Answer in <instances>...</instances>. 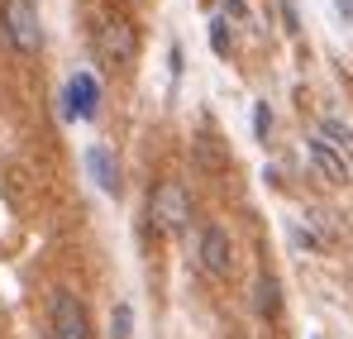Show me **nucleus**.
Listing matches in <instances>:
<instances>
[{"label":"nucleus","instance_id":"1","mask_svg":"<svg viewBox=\"0 0 353 339\" xmlns=\"http://www.w3.org/2000/svg\"><path fill=\"white\" fill-rule=\"evenodd\" d=\"M96 53L115 72H124L139 57V29H134L129 14H119V10H101L96 14Z\"/></svg>","mask_w":353,"mask_h":339},{"label":"nucleus","instance_id":"2","mask_svg":"<svg viewBox=\"0 0 353 339\" xmlns=\"http://www.w3.org/2000/svg\"><path fill=\"white\" fill-rule=\"evenodd\" d=\"M0 34L19 57H39L43 48V19L34 0H0Z\"/></svg>","mask_w":353,"mask_h":339},{"label":"nucleus","instance_id":"3","mask_svg":"<svg viewBox=\"0 0 353 339\" xmlns=\"http://www.w3.org/2000/svg\"><path fill=\"white\" fill-rule=\"evenodd\" d=\"M148 225H153V234H181L191 225V196L181 182L168 177L148 191Z\"/></svg>","mask_w":353,"mask_h":339},{"label":"nucleus","instance_id":"4","mask_svg":"<svg viewBox=\"0 0 353 339\" xmlns=\"http://www.w3.org/2000/svg\"><path fill=\"white\" fill-rule=\"evenodd\" d=\"M196 268L205 278H215V282H225L234 273V244H230L225 225H201V234H196Z\"/></svg>","mask_w":353,"mask_h":339},{"label":"nucleus","instance_id":"5","mask_svg":"<svg viewBox=\"0 0 353 339\" xmlns=\"http://www.w3.org/2000/svg\"><path fill=\"white\" fill-rule=\"evenodd\" d=\"M48 335L53 339H91V320H86V306L77 301V291L58 287L53 301H48Z\"/></svg>","mask_w":353,"mask_h":339},{"label":"nucleus","instance_id":"6","mask_svg":"<svg viewBox=\"0 0 353 339\" xmlns=\"http://www.w3.org/2000/svg\"><path fill=\"white\" fill-rule=\"evenodd\" d=\"M62 101H67L72 119H96V110H101V81L91 72H77L67 81V91H62Z\"/></svg>","mask_w":353,"mask_h":339},{"label":"nucleus","instance_id":"7","mask_svg":"<svg viewBox=\"0 0 353 339\" xmlns=\"http://www.w3.org/2000/svg\"><path fill=\"white\" fill-rule=\"evenodd\" d=\"M305 148H310V163H315V168L325 172V177H330L334 186H349V177H353L349 158H344V153H339V148H334V144H330L325 134H315V139H310Z\"/></svg>","mask_w":353,"mask_h":339},{"label":"nucleus","instance_id":"8","mask_svg":"<svg viewBox=\"0 0 353 339\" xmlns=\"http://www.w3.org/2000/svg\"><path fill=\"white\" fill-rule=\"evenodd\" d=\"M86 168H91L96 186H101L105 196H119V163H115V153H110L105 144H96V148L86 153Z\"/></svg>","mask_w":353,"mask_h":339},{"label":"nucleus","instance_id":"9","mask_svg":"<svg viewBox=\"0 0 353 339\" xmlns=\"http://www.w3.org/2000/svg\"><path fill=\"white\" fill-rule=\"evenodd\" d=\"M253 311L263 316V320H277V311H282V287L272 273H263L258 282H253Z\"/></svg>","mask_w":353,"mask_h":339},{"label":"nucleus","instance_id":"10","mask_svg":"<svg viewBox=\"0 0 353 339\" xmlns=\"http://www.w3.org/2000/svg\"><path fill=\"white\" fill-rule=\"evenodd\" d=\"M320 134H325V139H330V144H334V148H339V153L353 163V129L344 124V119H334V115H330V119L320 124Z\"/></svg>","mask_w":353,"mask_h":339},{"label":"nucleus","instance_id":"11","mask_svg":"<svg viewBox=\"0 0 353 339\" xmlns=\"http://www.w3.org/2000/svg\"><path fill=\"white\" fill-rule=\"evenodd\" d=\"M129 330H134V306L119 301L115 316H110V339H129Z\"/></svg>","mask_w":353,"mask_h":339},{"label":"nucleus","instance_id":"12","mask_svg":"<svg viewBox=\"0 0 353 339\" xmlns=\"http://www.w3.org/2000/svg\"><path fill=\"white\" fill-rule=\"evenodd\" d=\"M210 48H215L220 57L230 53V19H225V14H215V19H210Z\"/></svg>","mask_w":353,"mask_h":339},{"label":"nucleus","instance_id":"13","mask_svg":"<svg viewBox=\"0 0 353 339\" xmlns=\"http://www.w3.org/2000/svg\"><path fill=\"white\" fill-rule=\"evenodd\" d=\"M253 134H258V139L272 134V110H268V101H258V110H253Z\"/></svg>","mask_w":353,"mask_h":339},{"label":"nucleus","instance_id":"14","mask_svg":"<svg viewBox=\"0 0 353 339\" xmlns=\"http://www.w3.org/2000/svg\"><path fill=\"white\" fill-rule=\"evenodd\" d=\"M225 14H234V19H248V5H243V0H225Z\"/></svg>","mask_w":353,"mask_h":339},{"label":"nucleus","instance_id":"15","mask_svg":"<svg viewBox=\"0 0 353 339\" xmlns=\"http://www.w3.org/2000/svg\"><path fill=\"white\" fill-rule=\"evenodd\" d=\"M334 5L344 10V19H349V24H353V0H334Z\"/></svg>","mask_w":353,"mask_h":339},{"label":"nucleus","instance_id":"16","mask_svg":"<svg viewBox=\"0 0 353 339\" xmlns=\"http://www.w3.org/2000/svg\"><path fill=\"white\" fill-rule=\"evenodd\" d=\"M134 5H139V0H134Z\"/></svg>","mask_w":353,"mask_h":339}]
</instances>
